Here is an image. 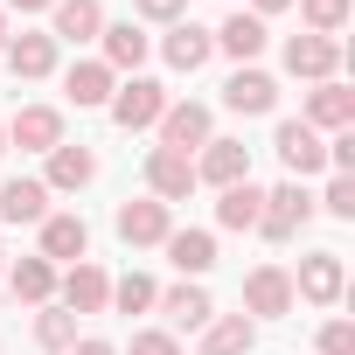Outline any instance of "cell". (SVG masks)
Returning a JSON list of instances; mask_svg holds the SVG:
<instances>
[{"mask_svg": "<svg viewBox=\"0 0 355 355\" xmlns=\"http://www.w3.org/2000/svg\"><path fill=\"white\" fill-rule=\"evenodd\" d=\"M112 125L119 132H146V125H160V112H167V84H153V77H132V84H119L112 91Z\"/></svg>", "mask_w": 355, "mask_h": 355, "instance_id": "6da1fadb", "label": "cell"}, {"mask_svg": "<svg viewBox=\"0 0 355 355\" xmlns=\"http://www.w3.org/2000/svg\"><path fill=\"white\" fill-rule=\"evenodd\" d=\"M306 223H313V196H306L300 182H279V189L265 196V209H258V237H272V244L300 237Z\"/></svg>", "mask_w": 355, "mask_h": 355, "instance_id": "7a4b0ae2", "label": "cell"}, {"mask_svg": "<svg viewBox=\"0 0 355 355\" xmlns=\"http://www.w3.org/2000/svg\"><path fill=\"white\" fill-rule=\"evenodd\" d=\"M279 160H286V174H293V182H306V174H320L327 167V139L306 125V119H279Z\"/></svg>", "mask_w": 355, "mask_h": 355, "instance_id": "3957f363", "label": "cell"}, {"mask_svg": "<svg viewBox=\"0 0 355 355\" xmlns=\"http://www.w3.org/2000/svg\"><path fill=\"white\" fill-rule=\"evenodd\" d=\"M209 139H216V132H209V105L189 98V105H167V112H160V146H167V153H189V160H196Z\"/></svg>", "mask_w": 355, "mask_h": 355, "instance_id": "277c9868", "label": "cell"}, {"mask_svg": "<svg viewBox=\"0 0 355 355\" xmlns=\"http://www.w3.org/2000/svg\"><path fill=\"white\" fill-rule=\"evenodd\" d=\"M0 132H8V146H21V153H49V146H63V112L56 105H21Z\"/></svg>", "mask_w": 355, "mask_h": 355, "instance_id": "5b68a950", "label": "cell"}, {"mask_svg": "<svg viewBox=\"0 0 355 355\" xmlns=\"http://www.w3.org/2000/svg\"><path fill=\"white\" fill-rule=\"evenodd\" d=\"M196 182H209V189L251 182V146H244V139H209V146L196 153Z\"/></svg>", "mask_w": 355, "mask_h": 355, "instance_id": "8992f818", "label": "cell"}, {"mask_svg": "<svg viewBox=\"0 0 355 355\" xmlns=\"http://www.w3.org/2000/svg\"><path fill=\"white\" fill-rule=\"evenodd\" d=\"M146 189H153V202H189V189H196V160L153 146V153H146Z\"/></svg>", "mask_w": 355, "mask_h": 355, "instance_id": "52a82bcc", "label": "cell"}, {"mask_svg": "<svg viewBox=\"0 0 355 355\" xmlns=\"http://www.w3.org/2000/svg\"><path fill=\"white\" fill-rule=\"evenodd\" d=\"M286 70L306 77V84H334V70H341V42H327V35H293V42H286Z\"/></svg>", "mask_w": 355, "mask_h": 355, "instance_id": "ba28073f", "label": "cell"}, {"mask_svg": "<svg viewBox=\"0 0 355 355\" xmlns=\"http://www.w3.org/2000/svg\"><path fill=\"white\" fill-rule=\"evenodd\" d=\"M223 105H230V112H244V119H265V112L279 105V84H272L265 70L237 63V70H230V84H223Z\"/></svg>", "mask_w": 355, "mask_h": 355, "instance_id": "9c48e42d", "label": "cell"}, {"mask_svg": "<svg viewBox=\"0 0 355 355\" xmlns=\"http://www.w3.org/2000/svg\"><path fill=\"white\" fill-rule=\"evenodd\" d=\"M112 223H119V237H125L132 251H139V244H167V230H174L167 202H153V196H146V202H119Z\"/></svg>", "mask_w": 355, "mask_h": 355, "instance_id": "30bf717a", "label": "cell"}, {"mask_svg": "<svg viewBox=\"0 0 355 355\" xmlns=\"http://www.w3.org/2000/svg\"><path fill=\"white\" fill-rule=\"evenodd\" d=\"M244 313H258V320L293 313V279H286L279 265H258V272L244 279Z\"/></svg>", "mask_w": 355, "mask_h": 355, "instance_id": "8fae6325", "label": "cell"}, {"mask_svg": "<svg viewBox=\"0 0 355 355\" xmlns=\"http://www.w3.org/2000/svg\"><path fill=\"white\" fill-rule=\"evenodd\" d=\"M84 182H98V153H91V146H70V139L49 146V174H42V189H49V196H56V189L77 196Z\"/></svg>", "mask_w": 355, "mask_h": 355, "instance_id": "7c38bea8", "label": "cell"}, {"mask_svg": "<svg viewBox=\"0 0 355 355\" xmlns=\"http://www.w3.org/2000/svg\"><path fill=\"white\" fill-rule=\"evenodd\" d=\"M84 251H91L84 216H42V251H35V258H49V265H84Z\"/></svg>", "mask_w": 355, "mask_h": 355, "instance_id": "4fadbf2b", "label": "cell"}, {"mask_svg": "<svg viewBox=\"0 0 355 355\" xmlns=\"http://www.w3.org/2000/svg\"><path fill=\"white\" fill-rule=\"evenodd\" d=\"M341 286H348V272H341V251H313V258H300V300H313V306H334V300H341Z\"/></svg>", "mask_w": 355, "mask_h": 355, "instance_id": "5bb4252c", "label": "cell"}, {"mask_svg": "<svg viewBox=\"0 0 355 355\" xmlns=\"http://www.w3.org/2000/svg\"><path fill=\"white\" fill-rule=\"evenodd\" d=\"M306 125H313V132H348V125H355V91L313 84V91H306Z\"/></svg>", "mask_w": 355, "mask_h": 355, "instance_id": "9a60e30c", "label": "cell"}, {"mask_svg": "<svg viewBox=\"0 0 355 355\" xmlns=\"http://www.w3.org/2000/svg\"><path fill=\"white\" fill-rule=\"evenodd\" d=\"M63 306H70V313H105V306H112V279H105L91 258L70 265V272H63Z\"/></svg>", "mask_w": 355, "mask_h": 355, "instance_id": "2e32d148", "label": "cell"}, {"mask_svg": "<svg viewBox=\"0 0 355 355\" xmlns=\"http://www.w3.org/2000/svg\"><path fill=\"white\" fill-rule=\"evenodd\" d=\"M160 251H167V265L182 272V279H202V272L216 265V237H209V230H167Z\"/></svg>", "mask_w": 355, "mask_h": 355, "instance_id": "e0dca14e", "label": "cell"}, {"mask_svg": "<svg viewBox=\"0 0 355 355\" xmlns=\"http://www.w3.org/2000/svg\"><path fill=\"white\" fill-rule=\"evenodd\" d=\"M56 28H49V42H98L105 35V8L98 0H56Z\"/></svg>", "mask_w": 355, "mask_h": 355, "instance_id": "ac0fdd59", "label": "cell"}, {"mask_svg": "<svg viewBox=\"0 0 355 355\" xmlns=\"http://www.w3.org/2000/svg\"><path fill=\"white\" fill-rule=\"evenodd\" d=\"M251 348H258L251 313H209V327H202V355H251Z\"/></svg>", "mask_w": 355, "mask_h": 355, "instance_id": "d6986e66", "label": "cell"}, {"mask_svg": "<svg viewBox=\"0 0 355 355\" xmlns=\"http://www.w3.org/2000/svg\"><path fill=\"white\" fill-rule=\"evenodd\" d=\"M160 56H167V70H202V63L216 56V42H209V28H196V21H174L167 42H160Z\"/></svg>", "mask_w": 355, "mask_h": 355, "instance_id": "ffe728a7", "label": "cell"}, {"mask_svg": "<svg viewBox=\"0 0 355 355\" xmlns=\"http://www.w3.org/2000/svg\"><path fill=\"white\" fill-rule=\"evenodd\" d=\"M0 56H8V70H15L21 84H35V77L56 70V42H49V35H8V49H0Z\"/></svg>", "mask_w": 355, "mask_h": 355, "instance_id": "44dd1931", "label": "cell"}, {"mask_svg": "<svg viewBox=\"0 0 355 355\" xmlns=\"http://www.w3.org/2000/svg\"><path fill=\"white\" fill-rule=\"evenodd\" d=\"M98 42H105V56H98V63H105L112 77H119V70H139V63H146V49H153L132 21H105V35H98Z\"/></svg>", "mask_w": 355, "mask_h": 355, "instance_id": "7402d4cb", "label": "cell"}, {"mask_svg": "<svg viewBox=\"0 0 355 355\" xmlns=\"http://www.w3.org/2000/svg\"><path fill=\"white\" fill-rule=\"evenodd\" d=\"M209 42H216L223 56H237V63H251V56H258V49L272 42V35H265V21H258V15H230V21H223V28H216Z\"/></svg>", "mask_w": 355, "mask_h": 355, "instance_id": "603a6c76", "label": "cell"}, {"mask_svg": "<svg viewBox=\"0 0 355 355\" xmlns=\"http://www.w3.org/2000/svg\"><path fill=\"white\" fill-rule=\"evenodd\" d=\"M63 91H70V105H112V91H119V77L91 56V63H70V77H63Z\"/></svg>", "mask_w": 355, "mask_h": 355, "instance_id": "cb8c5ba5", "label": "cell"}, {"mask_svg": "<svg viewBox=\"0 0 355 355\" xmlns=\"http://www.w3.org/2000/svg\"><path fill=\"white\" fill-rule=\"evenodd\" d=\"M258 209H265V189H251V182L216 189V223L223 230H258Z\"/></svg>", "mask_w": 355, "mask_h": 355, "instance_id": "d4e9b609", "label": "cell"}, {"mask_svg": "<svg viewBox=\"0 0 355 355\" xmlns=\"http://www.w3.org/2000/svg\"><path fill=\"white\" fill-rule=\"evenodd\" d=\"M160 306H167V320H174V327H189V334H196V327H209V313H216V306H209V293H202V286H189V279H182V286H167V293H160Z\"/></svg>", "mask_w": 355, "mask_h": 355, "instance_id": "484cf974", "label": "cell"}, {"mask_svg": "<svg viewBox=\"0 0 355 355\" xmlns=\"http://www.w3.org/2000/svg\"><path fill=\"white\" fill-rule=\"evenodd\" d=\"M49 216V189L42 182H8L0 189V223H42Z\"/></svg>", "mask_w": 355, "mask_h": 355, "instance_id": "4316f807", "label": "cell"}, {"mask_svg": "<svg viewBox=\"0 0 355 355\" xmlns=\"http://www.w3.org/2000/svg\"><path fill=\"white\" fill-rule=\"evenodd\" d=\"M8 279H15V300H28V306H49V293H56V265L49 258H21Z\"/></svg>", "mask_w": 355, "mask_h": 355, "instance_id": "83f0119b", "label": "cell"}, {"mask_svg": "<svg viewBox=\"0 0 355 355\" xmlns=\"http://www.w3.org/2000/svg\"><path fill=\"white\" fill-rule=\"evenodd\" d=\"M35 341H42L49 355H70V348H77V313H70V306H42V313H35Z\"/></svg>", "mask_w": 355, "mask_h": 355, "instance_id": "f1b7e54d", "label": "cell"}, {"mask_svg": "<svg viewBox=\"0 0 355 355\" xmlns=\"http://www.w3.org/2000/svg\"><path fill=\"white\" fill-rule=\"evenodd\" d=\"M293 8H300V21H306V35H341L348 28V0H293Z\"/></svg>", "mask_w": 355, "mask_h": 355, "instance_id": "f546056e", "label": "cell"}, {"mask_svg": "<svg viewBox=\"0 0 355 355\" xmlns=\"http://www.w3.org/2000/svg\"><path fill=\"white\" fill-rule=\"evenodd\" d=\"M153 300H160V286H153L146 272H125V279L112 286V306H119V313H146Z\"/></svg>", "mask_w": 355, "mask_h": 355, "instance_id": "4dcf8cb0", "label": "cell"}, {"mask_svg": "<svg viewBox=\"0 0 355 355\" xmlns=\"http://www.w3.org/2000/svg\"><path fill=\"white\" fill-rule=\"evenodd\" d=\"M320 209H327V216H341V223H355V174H334L327 196H320Z\"/></svg>", "mask_w": 355, "mask_h": 355, "instance_id": "1f68e13d", "label": "cell"}, {"mask_svg": "<svg viewBox=\"0 0 355 355\" xmlns=\"http://www.w3.org/2000/svg\"><path fill=\"white\" fill-rule=\"evenodd\" d=\"M132 355H182V341H174L167 327H139L132 334Z\"/></svg>", "mask_w": 355, "mask_h": 355, "instance_id": "d6a6232c", "label": "cell"}, {"mask_svg": "<svg viewBox=\"0 0 355 355\" xmlns=\"http://www.w3.org/2000/svg\"><path fill=\"white\" fill-rule=\"evenodd\" d=\"M132 15H139V21H167V28H174V21L189 15V0H132Z\"/></svg>", "mask_w": 355, "mask_h": 355, "instance_id": "836d02e7", "label": "cell"}, {"mask_svg": "<svg viewBox=\"0 0 355 355\" xmlns=\"http://www.w3.org/2000/svg\"><path fill=\"white\" fill-rule=\"evenodd\" d=\"M327 167H334V174H355V125L327 139Z\"/></svg>", "mask_w": 355, "mask_h": 355, "instance_id": "e575fe53", "label": "cell"}, {"mask_svg": "<svg viewBox=\"0 0 355 355\" xmlns=\"http://www.w3.org/2000/svg\"><path fill=\"white\" fill-rule=\"evenodd\" d=\"M320 355H355V327L348 320H327L320 327Z\"/></svg>", "mask_w": 355, "mask_h": 355, "instance_id": "d590c367", "label": "cell"}, {"mask_svg": "<svg viewBox=\"0 0 355 355\" xmlns=\"http://www.w3.org/2000/svg\"><path fill=\"white\" fill-rule=\"evenodd\" d=\"M70 355H119V348H112V341H98V334H91V341H77V348H70Z\"/></svg>", "mask_w": 355, "mask_h": 355, "instance_id": "8d00e7d4", "label": "cell"}, {"mask_svg": "<svg viewBox=\"0 0 355 355\" xmlns=\"http://www.w3.org/2000/svg\"><path fill=\"white\" fill-rule=\"evenodd\" d=\"M8 8H15V15H49L56 0H8Z\"/></svg>", "mask_w": 355, "mask_h": 355, "instance_id": "74e56055", "label": "cell"}, {"mask_svg": "<svg viewBox=\"0 0 355 355\" xmlns=\"http://www.w3.org/2000/svg\"><path fill=\"white\" fill-rule=\"evenodd\" d=\"M286 8H293V0H251V15H258V21H265V15H286Z\"/></svg>", "mask_w": 355, "mask_h": 355, "instance_id": "f35d334b", "label": "cell"}, {"mask_svg": "<svg viewBox=\"0 0 355 355\" xmlns=\"http://www.w3.org/2000/svg\"><path fill=\"white\" fill-rule=\"evenodd\" d=\"M0 49H8V8H0Z\"/></svg>", "mask_w": 355, "mask_h": 355, "instance_id": "ab89813d", "label": "cell"}, {"mask_svg": "<svg viewBox=\"0 0 355 355\" xmlns=\"http://www.w3.org/2000/svg\"><path fill=\"white\" fill-rule=\"evenodd\" d=\"M0 265H8V244H0Z\"/></svg>", "mask_w": 355, "mask_h": 355, "instance_id": "60d3db41", "label": "cell"}, {"mask_svg": "<svg viewBox=\"0 0 355 355\" xmlns=\"http://www.w3.org/2000/svg\"><path fill=\"white\" fill-rule=\"evenodd\" d=\"M0 153H8V132H0Z\"/></svg>", "mask_w": 355, "mask_h": 355, "instance_id": "b9f144b4", "label": "cell"}]
</instances>
